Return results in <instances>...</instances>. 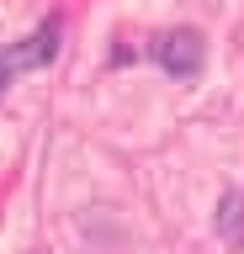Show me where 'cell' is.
Here are the masks:
<instances>
[{
  "label": "cell",
  "instance_id": "obj_2",
  "mask_svg": "<svg viewBox=\"0 0 244 254\" xmlns=\"http://www.w3.org/2000/svg\"><path fill=\"white\" fill-rule=\"evenodd\" d=\"M59 32H64V21H59V16H48V21H43V27H37L32 37L16 48V53H11V64H21V69H37V64H48L53 53H59Z\"/></svg>",
  "mask_w": 244,
  "mask_h": 254
},
{
  "label": "cell",
  "instance_id": "obj_1",
  "mask_svg": "<svg viewBox=\"0 0 244 254\" xmlns=\"http://www.w3.org/2000/svg\"><path fill=\"white\" fill-rule=\"evenodd\" d=\"M154 59H160L164 74L191 79L196 69H202V37H196L191 27H175V32H164V37H154Z\"/></svg>",
  "mask_w": 244,
  "mask_h": 254
},
{
  "label": "cell",
  "instance_id": "obj_3",
  "mask_svg": "<svg viewBox=\"0 0 244 254\" xmlns=\"http://www.w3.org/2000/svg\"><path fill=\"white\" fill-rule=\"evenodd\" d=\"M239 212H244V201H239V196H228V201H223V233L228 238H239Z\"/></svg>",
  "mask_w": 244,
  "mask_h": 254
},
{
  "label": "cell",
  "instance_id": "obj_4",
  "mask_svg": "<svg viewBox=\"0 0 244 254\" xmlns=\"http://www.w3.org/2000/svg\"><path fill=\"white\" fill-rule=\"evenodd\" d=\"M5 85H11V59L0 53V95H5Z\"/></svg>",
  "mask_w": 244,
  "mask_h": 254
}]
</instances>
